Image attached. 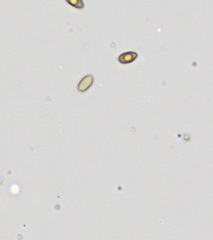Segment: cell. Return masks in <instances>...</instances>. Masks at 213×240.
<instances>
[{"label":"cell","instance_id":"6da1fadb","mask_svg":"<svg viewBox=\"0 0 213 240\" xmlns=\"http://www.w3.org/2000/svg\"><path fill=\"white\" fill-rule=\"evenodd\" d=\"M93 82V78L92 75H88L84 77L81 80L78 86L77 89L79 92H85L88 90L91 85H92Z\"/></svg>","mask_w":213,"mask_h":240},{"label":"cell","instance_id":"7a4b0ae2","mask_svg":"<svg viewBox=\"0 0 213 240\" xmlns=\"http://www.w3.org/2000/svg\"><path fill=\"white\" fill-rule=\"evenodd\" d=\"M138 56V54L135 52L129 51L121 54L119 57V61L122 63H129L134 61Z\"/></svg>","mask_w":213,"mask_h":240},{"label":"cell","instance_id":"3957f363","mask_svg":"<svg viewBox=\"0 0 213 240\" xmlns=\"http://www.w3.org/2000/svg\"><path fill=\"white\" fill-rule=\"evenodd\" d=\"M66 2L71 5L77 8H83L84 7V3L82 0H67Z\"/></svg>","mask_w":213,"mask_h":240}]
</instances>
